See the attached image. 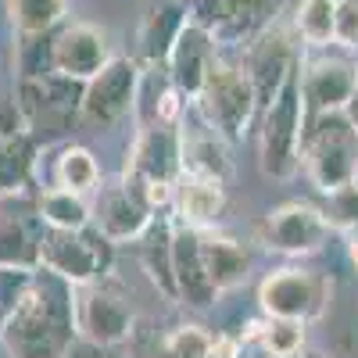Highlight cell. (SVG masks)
Wrapping results in <instances>:
<instances>
[{"instance_id":"6","label":"cell","mask_w":358,"mask_h":358,"mask_svg":"<svg viewBox=\"0 0 358 358\" xmlns=\"http://www.w3.org/2000/svg\"><path fill=\"white\" fill-rule=\"evenodd\" d=\"M258 305L268 319H294V322H312L330 305V280L322 273L301 265H287L268 273L258 287Z\"/></svg>"},{"instance_id":"20","label":"cell","mask_w":358,"mask_h":358,"mask_svg":"<svg viewBox=\"0 0 358 358\" xmlns=\"http://www.w3.org/2000/svg\"><path fill=\"white\" fill-rule=\"evenodd\" d=\"M201 236V258H204V268L212 276L215 290H233L248 280V268H251V255L241 241L233 236H222V233H204L197 229Z\"/></svg>"},{"instance_id":"34","label":"cell","mask_w":358,"mask_h":358,"mask_svg":"<svg viewBox=\"0 0 358 358\" xmlns=\"http://www.w3.org/2000/svg\"><path fill=\"white\" fill-rule=\"evenodd\" d=\"M308 358H326V355H308Z\"/></svg>"},{"instance_id":"8","label":"cell","mask_w":358,"mask_h":358,"mask_svg":"<svg viewBox=\"0 0 358 358\" xmlns=\"http://www.w3.org/2000/svg\"><path fill=\"white\" fill-rule=\"evenodd\" d=\"M330 233H334L330 215L308 201H287L273 208L258 229L262 244L280 255H315L330 241Z\"/></svg>"},{"instance_id":"11","label":"cell","mask_w":358,"mask_h":358,"mask_svg":"<svg viewBox=\"0 0 358 358\" xmlns=\"http://www.w3.org/2000/svg\"><path fill=\"white\" fill-rule=\"evenodd\" d=\"M283 0H194V22L212 33L215 43H251L258 40Z\"/></svg>"},{"instance_id":"27","label":"cell","mask_w":358,"mask_h":358,"mask_svg":"<svg viewBox=\"0 0 358 358\" xmlns=\"http://www.w3.org/2000/svg\"><path fill=\"white\" fill-rule=\"evenodd\" d=\"M147 229H151V236L143 244V268L165 290V297H176V280H172V236L176 233L169 229V222H151Z\"/></svg>"},{"instance_id":"31","label":"cell","mask_w":358,"mask_h":358,"mask_svg":"<svg viewBox=\"0 0 358 358\" xmlns=\"http://www.w3.org/2000/svg\"><path fill=\"white\" fill-rule=\"evenodd\" d=\"M337 43L358 50V0H341L337 4Z\"/></svg>"},{"instance_id":"5","label":"cell","mask_w":358,"mask_h":358,"mask_svg":"<svg viewBox=\"0 0 358 358\" xmlns=\"http://www.w3.org/2000/svg\"><path fill=\"white\" fill-rule=\"evenodd\" d=\"M111 265V241L101 229H47L40 241V268L62 276L72 287L94 283Z\"/></svg>"},{"instance_id":"16","label":"cell","mask_w":358,"mask_h":358,"mask_svg":"<svg viewBox=\"0 0 358 358\" xmlns=\"http://www.w3.org/2000/svg\"><path fill=\"white\" fill-rule=\"evenodd\" d=\"M183 165H179V133L172 126H147L133 162L126 165V179H155V183H176Z\"/></svg>"},{"instance_id":"4","label":"cell","mask_w":358,"mask_h":358,"mask_svg":"<svg viewBox=\"0 0 358 358\" xmlns=\"http://www.w3.org/2000/svg\"><path fill=\"white\" fill-rule=\"evenodd\" d=\"M194 101L201 111V122L212 133H219L226 143L244 140L251 122L258 118V97L244 65H229V62H219V57Z\"/></svg>"},{"instance_id":"9","label":"cell","mask_w":358,"mask_h":358,"mask_svg":"<svg viewBox=\"0 0 358 358\" xmlns=\"http://www.w3.org/2000/svg\"><path fill=\"white\" fill-rule=\"evenodd\" d=\"M108 33L90 22H69L47 40V65L54 76H65L72 83H90L111 62Z\"/></svg>"},{"instance_id":"23","label":"cell","mask_w":358,"mask_h":358,"mask_svg":"<svg viewBox=\"0 0 358 358\" xmlns=\"http://www.w3.org/2000/svg\"><path fill=\"white\" fill-rule=\"evenodd\" d=\"M36 215L47 229H86L94 222V212L83 201V194H72L65 187H50L36 201Z\"/></svg>"},{"instance_id":"17","label":"cell","mask_w":358,"mask_h":358,"mask_svg":"<svg viewBox=\"0 0 358 358\" xmlns=\"http://www.w3.org/2000/svg\"><path fill=\"white\" fill-rule=\"evenodd\" d=\"M94 222L111 244H118V241H133V236H140L147 226H151V212H147L143 201L122 179V183L101 190L97 208H94Z\"/></svg>"},{"instance_id":"2","label":"cell","mask_w":358,"mask_h":358,"mask_svg":"<svg viewBox=\"0 0 358 358\" xmlns=\"http://www.w3.org/2000/svg\"><path fill=\"white\" fill-rule=\"evenodd\" d=\"M301 165L326 197L358 183V129L344 118V111L315 115L305 122Z\"/></svg>"},{"instance_id":"7","label":"cell","mask_w":358,"mask_h":358,"mask_svg":"<svg viewBox=\"0 0 358 358\" xmlns=\"http://www.w3.org/2000/svg\"><path fill=\"white\" fill-rule=\"evenodd\" d=\"M140 94V72L129 57H111V62L83 83V104H79V122L86 129H111L136 108Z\"/></svg>"},{"instance_id":"3","label":"cell","mask_w":358,"mask_h":358,"mask_svg":"<svg viewBox=\"0 0 358 358\" xmlns=\"http://www.w3.org/2000/svg\"><path fill=\"white\" fill-rule=\"evenodd\" d=\"M301 62V57H297ZM305 136V101H301V69H290L276 97L258 115V165L273 179H290L301 165Z\"/></svg>"},{"instance_id":"28","label":"cell","mask_w":358,"mask_h":358,"mask_svg":"<svg viewBox=\"0 0 358 358\" xmlns=\"http://www.w3.org/2000/svg\"><path fill=\"white\" fill-rule=\"evenodd\" d=\"M215 337L204 326H176L172 334H165L147 358H208L212 355Z\"/></svg>"},{"instance_id":"1","label":"cell","mask_w":358,"mask_h":358,"mask_svg":"<svg viewBox=\"0 0 358 358\" xmlns=\"http://www.w3.org/2000/svg\"><path fill=\"white\" fill-rule=\"evenodd\" d=\"M76 334V287L47 268L29 276L0 319V341L11 358H65Z\"/></svg>"},{"instance_id":"22","label":"cell","mask_w":358,"mask_h":358,"mask_svg":"<svg viewBox=\"0 0 358 358\" xmlns=\"http://www.w3.org/2000/svg\"><path fill=\"white\" fill-rule=\"evenodd\" d=\"M36 140L29 129H15L0 136V194H22L33 179Z\"/></svg>"},{"instance_id":"15","label":"cell","mask_w":358,"mask_h":358,"mask_svg":"<svg viewBox=\"0 0 358 358\" xmlns=\"http://www.w3.org/2000/svg\"><path fill=\"white\" fill-rule=\"evenodd\" d=\"M172 280H176V297H183L194 308H208L219 297L201 258V236L190 226L172 236Z\"/></svg>"},{"instance_id":"35","label":"cell","mask_w":358,"mask_h":358,"mask_svg":"<svg viewBox=\"0 0 358 358\" xmlns=\"http://www.w3.org/2000/svg\"><path fill=\"white\" fill-rule=\"evenodd\" d=\"M334 4H341V0H334Z\"/></svg>"},{"instance_id":"29","label":"cell","mask_w":358,"mask_h":358,"mask_svg":"<svg viewBox=\"0 0 358 358\" xmlns=\"http://www.w3.org/2000/svg\"><path fill=\"white\" fill-rule=\"evenodd\" d=\"M258 341L273 358H297L305 348V322L268 319V322L258 326Z\"/></svg>"},{"instance_id":"13","label":"cell","mask_w":358,"mask_h":358,"mask_svg":"<svg viewBox=\"0 0 358 358\" xmlns=\"http://www.w3.org/2000/svg\"><path fill=\"white\" fill-rule=\"evenodd\" d=\"M297 65V54L287 40V33L268 25L258 40L248 43V62L244 72L255 86V97H258V115L268 108V101L276 97V90L283 86V79L290 76V69Z\"/></svg>"},{"instance_id":"25","label":"cell","mask_w":358,"mask_h":358,"mask_svg":"<svg viewBox=\"0 0 358 358\" xmlns=\"http://www.w3.org/2000/svg\"><path fill=\"white\" fill-rule=\"evenodd\" d=\"M294 29L312 50H326L337 43V4L334 0H301Z\"/></svg>"},{"instance_id":"32","label":"cell","mask_w":358,"mask_h":358,"mask_svg":"<svg viewBox=\"0 0 358 358\" xmlns=\"http://www.w3.org/2000/svg\"><path fill=\"white\" fill-rule=\"evenodd\" d=\"M344 118L358 129V79H355V90H351V97H348V104H344Z\"/></svg>"},{"instance_id":"33","label":"cell","mask_w":358,"mask_h":358,"mask_svg":"<svg viewBox=\"0 0 358 358\" xmlns=\"http://www.w3.org/2000/svg\"><path fill=\"white\" fill-rule=\"evenodd\" d=\"M348 233V258H351V265L358 268V226H351V229H344Z\"/></svg>"},{"instance_id":"21","label":"cell","mask_w":358,"mask_h":358,"mask_svg":"<svg viewBox=\"0 0 358 358\" xmlns=\"http://www.w3.org/2000/svg\"><path fill=\"white\" fill-rule=\"evenodd\" d=\"M183 25H187V8L176 4V0H158V4L147 11L143 29H140V50H143L147 62L151 65L165 62Z\"/></svg>"},{"instance_id":"14","label":"cell","mask_w":358,"mask_h":358,"mask_svg":"<svg viewBox=\"0 0 358 358\" xmlns=\"http://www.w3.org/2000/svg\"><path fill=\"white\" fill-rule=\"evenodd\" d=\"M169 65V79L183 97H197V90L204 86L208 72L215 65V40L204 25H197L194 18H187V25L179 29V36L165 57Z\"/></svg>"},{"instance_id":"26","label":"cell","mask_w":358,"mask_h":358,"mask_svg":"<svg viewBox=\"0 0 358 358\" xmlns=\"http://www.w3.org/2000/svg\"><path fill=\"white\" fill-rule=\"evenodd\" d=\"M54 179L57 187H65L72 194H90L101 183V165L86 147H65L54 162Z\"/></svg>"},{"instance_id":"12","label":"cell","mask_w":358,"mask_h":358,"mask_svg":"<svg viewBox=\"0 0 358 358\" xmlns=\"http://www.w3.org/2000/svg\"><path fill=\"white\" fill-rule=\"evenodd\" d=\"M76 330L101 348H115L133 334V305L108 283L76 287Z\"/></svg>"},{"instance_id":"24","label":"cell","mask_w":358,"mask_h":358,"mask_svg":"<svg viewBox=\"0 0 358 358\" xmlns=\"http://www.w3.org/2000/svg\"><path fill=\"white\" fill-rule=\"evenodd\" d=\"M69 0H8V15L22 40H40L65 22Z\"/></svg>"},{"instance_id":"10","label":"cell","mask_w":358,"mask_h":358,"mask_svg":"<svg viewBox=\"0 0 358 358\" xmlns=\"http://www.w3.org/2000/svg\"><path fill=\"white\" fill-rule=\"evenodd\" d=\"M301 69V101H305V122L315 115H330V111H344L355 79H358V62L344 54H330L315 50L312 57L297 62Z\"/></svg>"},{"instance_id":"18","label":"cell","mask_w":358,"mask_h":358,"mask_svg":"<svg viewBox=\"0 0 358 358\" xmlns=\"http://www.w3.org/2000/svg\"><path fill=\"white\" fill-rule=\"evenodd\" d=\"M176 204L179 215L190 229L215 226V219L226 208V183L212 176H194V172H179L176 179Z\"/></svg>"},{"instance_id":"19","label":"cell","mask_w":358,"mask_h":358,"mask_svg":"<svg viewBox=\"0 0 358 358\" xmlns=\"http://www.w3.org/2000/svg\"><path fill=\"white\" fill-rule=\"evenodd\" d=\"M40 241H43L40 215H4L0 212V268L36 273Z\"/></svg>"},{"instance_id":"36","label":"cell","mask_w":358,"mask_h":358,"mask_svg":"<svg viewBox=\"0 0 358 358\" xmlns=\"http://www.w3.org/2000/svg\"><path fill=\"white\" fill-rule=\"evenodd\" d=\"M208 358H212V355H208Z\"/></svg>"},{"instance_id":"30","label":"cell","mask_w":358,"mask_h":358,"mask_svg":"<svg viewBox=\"0 0 358 358\" xmlns=\"http://www.w3.org/2000/svg\"><path fill=\"white\" fill-rule=\"evenodd\" d=\"M326 215H330L334 226H344V229L358 226V183L341 194H330V212Z\"/></svg>"}]
</instances>
